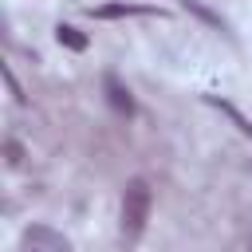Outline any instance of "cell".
<instances>
[{
  "mask_svg": "<svg viewBox=\"0 0 252 252\" xmlns=\"http://www.w3.org/2000/svg\"><path fill=\"white\" fill-rule=\"evenodd\" d=\"M150 209H154V189L146 177H130L126 189H122V240L126 244H138L142 232H146V220H150Z\"/></svg>",
  "mask_w": 252,
  "mask_h": 252,
  "instance_id": "cell-1",
  "label": "cell"
},
{
  "mask_svg": "<svg viewBox=\"0 0 252 252\" xmlns=\"http://www.w3.org/2000/svg\"><path fill=\"white\" fill-rule=\"evenodd\" d=\"M20 252H71V244L63 232H55L47 224H32L20 236Z\"/></svg>",
  "mask_w": 252,
  "mask_h": 252,
  "instance_id": "cell-2",
  "label": "cell"
},
{
  "mask_svg": "<svg viewBox=\"0 0 252 252\" xmlns=\"http://www.w3.org/2000/svg\"><path fill=\"white\" fill-rule=\"evenodd\" d=\"M102 91H106V102L118 110V114H134V98H130V87L114 75V71H106L102 75Z\"/></svg>",
  "mask_w": 252,
  "mask_h": 252,
  "instance_id": "cell-3",
  "label": "cell"
},
{
  "mask_svg": "<svg viewBox=\"0 0 252 252\" xmlns=\"http://www.w3.org/2000/svg\"><path fill=\"white\" fill-rule=\"evenodd\" d=\"M146 12H154V8H142V4H102V8H94V16H98V20H118V16H146Z\"/></svg>",
  "mask_w": 252,
  "mask_h": 252,
  "instance_id": "cell-4",
  "label": "cell"
},
{
  "mask_svg": "<svg viewBox=\"0 0 252 252\" xmlns=\"http://www.w3.org/2000/svg\"><path fill=\"white\" fill-rule=\"evenodd\" d=\"M205 102H209V106H217L220 114H228V118L236 122V130H240V134H252V122H248V118H244L232 102H224V98H217V94H205Z\"/></svg>",
  "mask_w": 252,
  "mask_h": 252,
  "instance_id": "cell-5",
  "label": "cell"
},
{
  "mask_svg": "<svg viewBox=\"0 0 252 252\" xmlns=\"http://www.w3.org/2000/svg\"><path fill=\"white\" fill-rule=\"evenodd\" d=\"M55 39H59L63 47H71V51H87V35H83L79 28H71V24H59V28H55Z\"/></svg>",
  "mask_w": 252,
  "mask_h": 252,
  "instance_id": "cell-6",
  "label": "cell"
},
{
  "mask_svg": "<svg viewBox=\"0 0 252 252\" xmlns=\"http://www.w3.org/2000/svg\"><path fill=\"white\" fill-rule=\"evenodd\" d=\"M185 8H189V12H197L201 20H209V24H217V28H220V16H213V12H209V8H201L197 0H185Z\"/></svg>",
  "mask_w": 252,
  "mask_h": 252,
  "instance_id": "cell-7",
  "label": "cell"
},
{
  "mask_svg": "<svg viewBox=\"0 0 252 252\" xmlns=\"http://www.w3.org/2000/svg\"><path fill=\"white\" fill-rule=\"evenodd\" d=\"M4 150H8V165H20V161H24V150H20V142H8Z\"/></svg>",
  "mask_w": 252,
  "mask_h": 252,
  "instance_id": "cell-8",
  "label": "cell"
}]
</instances>
